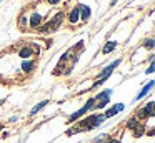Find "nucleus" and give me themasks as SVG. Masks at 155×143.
<instances>
[{"label": "nucleus", "mask_w": 155, "mask_h": 143, "mask_svg": "<svg viewBox=\"0 0 155 143\" xmlns=\"http://www.w3.org/2000/svg\"><path fill=\"white\" fill-rule=\"evenodd\" d=\"M152 86H153V82H148V85H147V86H145V88H143V90H142V92H140V93H138V96H137V98H142V96H143V95H145V93H147V92H148V90H150V88H152Z\"/></svg>", "instance_id": "nucleus-8"}, {"label": "nucleus", "mask_w": 155, "mask_h": 143, "mask_svg": "<svg viewBox=\"0 0 155 143\" xmlns=\"http://www.w3.org/2000/svg\"><path fill=\"white\" fill-rule=\"evenodd\" d=\"M145 47H148V48H152V47H153V40H148V42L145 43Z\"/></svg>", "instance_id": "nucleus-11"}, {"label": "nucleus", "mask_w": 155, "mask_h": 143, "mask_svg": "<svg viewBox=\"0 0 155 143\" xmlns=\"http://www.w3.org/2000/svg\"><path fill=\"white\" fill-rule=\"evenodd\" d=\"M40 23H42V15H38V13H32V17H30V27L32 28H37Z\"/></svg>", "instance_id": "nucleus-5"}, {"label": "nucleus", "mask_w": 155, "mask_h": 143, "mask_svg": "<svg viewBox=\"0 0 155 143\" xmlns=\"http://www.w3.org/2000/svg\"><path fill=\"white\" fill-rule=\"evenodd\" d=\"M78 18H80V5L75 7V8L70 12V15H68V20H70V23H77Z\"/></svg>", "instance_id": "nucleus-3"}, {"label": "nucleus", "mask_w": 155, "mask_h": 143, "mask_svg": "<svg viewBox=\"0 0 155 143\" xmlns=\"http://www.w3.org/2000/svg\"><path fill=\"white\" fill-rule=\"evenodd\" d=\"M62 20H64V13H57V15H55L54 18L50 20V22H48V23H45V25L42 27V28H40V32L47 33V32H54V30H57L58 27H60Z\"/></svg>", "instance_id": "nucleus-1"}, {"label": "nucleus", "mask_w": 155, "mask_h": 143, "mask_svg": "<svg viewBox=\"0 0 155 143\" xmlns=\"http://www.w3.org/2000/svg\"><path fill=\"white\" fill-rule=\"evenodd\" d=\"M120 110H124V105H122V103H118V105H114V106H112V108L108 110L107 113H105V118H110V116L117 115V113L120 112Z\"/></svg>", "instance_id": "nucleus-4"}, {"label": "nucleus", "mask_w": 155, "mask_h": 143, "mask_svg": "<svg viewBox=\"0 0 155 143\" xmlns=\"http://www.w3.org/2000/svg\"><path fill=\"white\" fill-rule=\"evenodd\" d=\"M153 102H148V105H145V106H142L140 110L137 112V116L138 118H148V116H152L153 115Z\"/></svg>", "instance_id": "nucleus-2"}, {"label": "nucleus", "mask_w": 155, "mask_h": 143, "mask_svg": "<svg viewBox=\"0 0 155 143\" xmlns=\"http://www.w3.org/2000/svg\"><path fill=\"white\" fill-rule=\"evenodd\" d=\"M2 103H4V100H0V105H2Z\"/></svg>", "instance_id": "nucleus-14"}, {"label": "nucleus", "mask_w": 155, "mask_h": 143, "mask_svg": "<svg viewBox=\"0 0 155 143\" xmlns=\"http://www.w3.org/2000/svg\"><path fill=\"white\" fill-rule=\"evenodd\" d=\"M80 12H82V18H85V20H87L88 18V17H90V8H88V7L87 5H80Z\"/></svg>", "instance_id": "nucleus-6"}, {"label": "nucleus", "mask_w": 155, "mask_h": 143, "mask_svg": "<svg viewBox=\"0 0 155 143\" xmlns=\"http://www.w3.org/2000/svg\"><path fill=\"white\" fill-rule=\"evenodd\" d=\"M45 105H47V102H42L40 103V105H37V106H34V110H32V112H30V115H35V113H37V112H40V110L42 108H44V106Z\"/></svg>", "instance_id": "nucleus-9"}, {"label": "nucleus", "mask_w": 155, "mask_h": 143, "mask_svg": "<svg viewBox=\"0 0 155 143\" xmlns=\"http://www.w3.org/2000/svg\"><path fill=\"white\" fill-rule=\"evenodd\" d=\"M108 143H120V141H118V140H110Z\"/></svg>", "instance_id": "nucleus-13"}, {"label": "nucleus", "mask_w": 155, "mask_h": 143, "mask_svg": "<svg viewBox=\"0 0 155 143\" xmlns=\"http://www.w3.org/2000/svg\"><path fill=\"white\" fill-rule=\"evenodd\" d=\"M153 72V60L150 62V67H148V70H147V73H152Z\"/></svg>", "instance_id": "nucleus-10"}, {"label": "nucleus", "mask_w": 155, "mask_h": 143, "mask_svg": "<svg viewBox=\"0 0 155 143\" xmlns=\"http://www.w3.org/2000/svg\"><path fill=\"white\" fill-rule=\"evenodd\" d=\"M115 47H117V43H115V42H108V45L104 47V53H110Z\"/></svg>", "instance_id": "nucleus-7"}, {"label": "nucleus", "mask_w": 155, "mask_h": 143, "mask_svg": "<svg viewBox=\"0 0 155 143\" xmlns=\"http://www.w3.org/2000/svg\"><path fill=\"white\" fill-rule=\"evenodd\" d=\"M60 0H48V3H52V5H55V3H58Z\"/></svg>", "instance_id": "nucleus-12"}]
</instances>
